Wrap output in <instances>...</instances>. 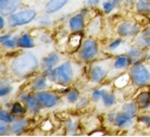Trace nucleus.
<instances>
[{"label": "nucleus", "mask_w": 150, "mask_h": 137, "mask_svg": "<svg viewBox=\"0 0 150 137\" xmlns=\"http://www.w3.org/2000/svg\"><path fill=\"white\" fill-rule=\"evenodd\" d=\"M38 67L39 62L37 58L30 52H24L14 58V60L12 61L11 72L18 78H23L33 74Z\"/></svg>", "instance_id": "f257e3e1"}, {"label": "nucleus", "mask_w": 150, "mask_h": 137, "mask_svg": "<svg viewBox=\"0 0 150 137\" xmlns=\"http://www.w3.org/2000/svg\"><path fill=\"white\" fill-rule=\"evenodd\" d=\"M46 76L52 83L62 86L69 85L74 78V67L70 61L61 63L52 70L46 71Z\"/></svg>", "instance_id": "f03ea898"}, {"label": "nucleus", "mask_w": 150, "mask_h": 137, "mask_svg": "<svg viewBox=\"0 0 150 137\" xmlns=\"http://www.w3.org/2000/svg\"><path fill=\"white\" fill-rule=\"evenodd\" d=\"M37 16V12L34 9H24L21 11L14 12L8 18V23L10 27H18V26L26 25L33 22Z\"/></svg>", "instance_id": "7ed1b4c3"}, {"label": "nucleus", "mask_w": 150, "mask_h": 137, "mask_svg": "<svg viewBox=\"0 0 150 137\" xmlns=\"http://www.w3.org/2000/svg\"><path fill=\"white\" fill-rule=\"evenodd\" d=\"M129 75L134 85L138 87L146 86L150 83V72L146 65H144L143 62L133 64L129 70Z\"/></svg>", "instance_id": "20e7f679"}, {"label": "nucleus", "mask_w": 150, "mask_h": 137, "mask_svg": "<svg viewBox=\"0 0 150 137\" xmlns=\"http://www.w3.org/2000/svg\"><path fill=\"white\" fill-rule=\"evenodd\" d=\"M98 44L94 38H87L83 41L81 47L79 48L77 57L81 61L84 62H89L94 60L98 55Z\"/></svg>", "instance_id": "39448f33"}, {"label": "nucleus", "mask_w": 150, "mask_h": 137, "mask_svg": "<svg viewBox=\"0 0 150 137\" xmlns=\"http://www.w3.org/2000/svg\"><path fill=\"white\" fill-rule=\"evenodd\" d=\"M34 97L35 99L37 100L38 104L41 108H46V109L53 108L54 106L59 104V101H60V97L56 95L54 93H51V92L40 90V92L35 93Z\"/></svg>", "instance_id": "423d86ee"}, {"label": "nucleus", "mask_w": 150, "mask_h": 137, "mask_svg": "<svg viewBox=\"0 0 150 137\" xmlns=\"http://www.w3.org/2000/svg\"><path fill=\"white\" fill-rule=\"evenodd\" d=\"M116 32L121 37H136L138 34H140L142 30L140 26L136 23L132 22H122L116 27Z\"/></svg>", "instance_id": "0eeeda50"}, {"label": "nucleus", "mask_w": 150, "mask_h": 137, "mask_svg": "<svg viewBox=\"0 0 150 137\" xmlns=\"http://www.w3.org/2000/svg\"><path fill=\"white\" fill-rule=\"evenodd\" d=\"M21 6V0H0L1 15H11Z\"/></svg>", "instance_id": "6e6552de"}, {"label": "nucleus", "mask_w": 150, "mask_h": 137, "mask_svg": "<svg viewBox=\"0 0 150 137\" xmlns=\"http://www.w3.org/2000/svg\"><path fill=\"white\" fill-rule=\"evenodd\" d=\"M107 73H108L107 67H103L101 64H95L90 67L89 77L94 83H100L105 78Z\"/></svg>", "instance_id": "1a4fd4ad"}, {"label": "nucleus", "mask_w": 150, "mask_h": 137, "mask_svg": "<svg viewBox=\"0 0 150 137\" xmlns=\"http://www.w3.org/2000/svg\"><path fill=\"white\" fill-rule=\"evenodd\" d=\"M131 60L132 65L133 64H137V63H142L144 60H146V52H145V48H142L140 46H135V47H132L128 52L126 53Z\"/></svg>", "instance_id": "9d476101"}, {"label": "nucleus", "mask_w": 150, "mask_h": 137, "mask_svg": "<svg viewBox=\"0 0 150 137\" xmlns=\"http://www.w3.org/2000/svg\"><path fill=\"white\" fill-rule=\"evenodd\" d=\"M69 27L72 31V33L83 32V30L85 28V14L81 12L79 14H75L72 18H70Z\"/></svg>", "instance_id": "9b49d317"}, {"label": "nucleus", "mask_w": 150, "mask_h": 137, "mask_svg": "<svg viewBox=\"0 0 150 137\" xmlns=\"http://www.w3.org/2000/svg\"><path fill=\"white\" fill-rule=\"evenodd\" d=\"M60 61V56H59V53H57V52H51V53H49L48 56L45 57L42 61H41L40 65H41V69L45 71H49V70H52L53 67H57V64L59 63Z\"/></svg>", "instance_id": "f8f14e48"}, {"label": "nucleus", "mask_w": 150, "mask_h": 137, "mask_svg": "<svg viewBox=\"0 0 150 137\" xmlns=\"http://www.w3.org/2000/svg\"><path fill=\"white\" fill-rule=\"evenodd\" d=\"M20 99L22 100L23 102H25L27 109H28L30 112H33V113H39L41 107L38 104L37 100L35 99L34 96H32L30 94L25 93V94H22V95L20 96Z\"/></svg>", "instance_id": "ddd939ff"}, {"label": "nucleus", "mask_w": 150, "mask_h": 137, "mask_svg": "<svg viewBox=\"0 0 150 137\" xmlns=\"http://www.w3.org/2000/svg\"><path fill=\"white\" fill-rule=\"evenodd\" d=\"M133 120H134V115L129 114L127 112H119V113H116V116H115V120H114V125L116 127H126V126H129L133 122Z\"/></svg>", "instance_id": "4468645a"}, {"label": "nucleus", "mask_w": 150, "mask_h": 137, "mask_svg": "<svg viewBox=\"0 0 150 137\" xmlns=\"http://www.w3.org/2000/svg\"><path fill=\"white\" fill-rule=\"evenodd\" d=\"M70 0H49L45 6V11L48 14H52L56 12L60 11L62 8H64Z\"/></svg>", "instance_id": "2eb2a0df"}, {"label": "nucleus", "mask_w": 150, "mask_h": 137, "mask_svg": "<svg viewBox=\"0 0 150 137\" xmlns=\"http://www.w3.org/2000/svg\"><path fill=\"white\" fill-rule=\"evenodd\" d=\"M35 43L33 37L30 34L24 33L21 36H19V41H18V47L21 49H30L34 48Z\"/></svg>", "instance_id": "dca6fc26"}, {"label": "nucleus", "mask_w": 150, "mask_h": 137, "mask_svg": "<svg viewBox=\"0 0 150 137\" xmlns=\"http://www.w3.org/2000/svg\"><path fill=\"white\" fill-rule=\"evenodd\" d=\"M27 127V120L25 119H20V120H16L13 123H11V126H10V130H11V133L14 134V135H21L25 132Z\"/></svg>", "instance_id": "f3484780"}, {"label": "nucleus", "mask_w": 150, "mask_h": 137, "mask_svg": "<svg viewBox=\"0 0 150 137\" xmlns=\"http://www.w3.org/2000/svg\"><path fill=\"white\" fill-rule=\"evenodd\" d=\"M47 80H48V77L46 75H39V76H37L34 81L32 82V85H30L32 90L35 92V93L40 92V90H45L47 88Z\"/></svg>", "instance_id": "a211bd4d"}, {"label": "nucleus", "mask_w": 150, "mask_h": 137, "mask_svg": "<svg viewBox=\"0 0 150 137\" xmlns=\"http://www.w3.org/2000/svg\"><path fill=\"white\" fill-rule=\"evenodd\" d=\"M129 65H132V63L127 55H121L116 57V59L113 62V67L115 70H124V69H127Z\"/></svg>", "instance_id": "6ab92c4d"}, {"label": "nucleus", "mask_w": 150, "mask_h": 137, "mask_svg": "<svg viewBox=\"0 0 150 137\" xmlns=\"http://www.w3.org/2000/svg\"><path fill=\"white\" fill-rule=\"evenodd\" d=\"M135 8L138 14L150 16V0H137Z\"/></svg>", "instance_id": "aec40b11"}, {"label": "nucleus", "mask_w": 150, "mask_h": 137, "mask_svg": "<svg viewBox=\"0 0 150 137\" xmlns=\"http://www.w3.org/2000/svg\"><path fill=\"white\" fill-rule=\"evenodd\" d=\"M136 104L140 109H148L150 107V92H143L136 97Z\"/></svg>", "instance_id": "412c9836"}, {"label": "nucleus", "mask_w": 150, "mask_h": 137, "mask_svg": "<svg viewBox=\"0 0 150 137\" xmlns=\"http://www.w3.org/2000/svg\"><path fill=\"white\" fill-rule=\"evenodd\" d=\"M131 81H132V78H131L129 73H123V74L119 75V76L115 78L114 86L119 89H123L128 85V83Z\"/></svg>", "instance_id": "4be33fe9"}, {"label": "nucleus", "mask_w": 150, "mask_h": 137, "mask_svg": "<svg viewBox=\"0 0 150 137\" xmlns=\"http://www.w3.org/2000/svg\"><path fill=\"white\" fill-rule=\"evenodd\" d=\"M102 102H103V106L105 108H110L114 106L116 102V98L114 96V94H112L109 90H103V94H102Z\"/></svg>", "instance_id": "5701e85b"}, {"label": "nucleus", "mask_w": 150, "mask_h": 137, "mask_svg": "<svg viewBox=\"0 0 150 137\" xmlns=\"http://www.w3.org/2000/svg\"><path fill=\"white\" fill-rule=\"evenodd\" d=\"M82 37H83L82 32L73 33L71 36L69 37V45H70L73 49L79 48V47H81V45H82Z\"/></svg>", "instance_id": "b1692460"}, {"label": "nucleus", "mask_w": 150, "mask_h": 137, "mask_svg": "<svg viewBox=\"0 0 150 137\" xmlns=\"http://www.w3.org/2000/svg\"><path fill=\"white\" fill-rule=\"evenodd\" d=\"M100 28H101V19L100 18H96L93 21H90L89 25H88V33L90 35H95L100 32Z\"/></svg>", "instance_id": "393cba45"}, {"label": "nucleus", "mask_w": 150, "mask_h": 137, "mask_svg": "<svg viewBox=\"0 0 150 137\" xmlns=\"http://www.w3.org/2000/svg\"><path fill=\"white\" fill-rule=\"evenodd\" d=\"M121 2H122V0H105L102 4V8H103L105 13H107V14L111 13Z\"/></svg>", "instance_id": "a878e982"}, {"label": "nucleus", "mask_w": 150, "mask_h": 137, "mask_svg": "<svg viewBox=\"0 0 150 137\" xmlns=\"http://www.w3.org/2000/svg\"><path fill=\"white\" fill-rule=\"evenodd\" d=\"M26 110H27L26 106H24L20 101H15L11 106V113L13 115H22L26 112Z\"/></svg>", "instance_id": "bb28decb"}, {"label": "nucleus", "mask_w": 150, "mask_h": 137, "mask_svg": "<svg viewBox=\"0 0 150 137\" xmlns=\"http://www.w3.org/2000/svg\"><path fill=\"white\" fill-rule=\"evenodd\" d=\"M138 104H135V102H126V104H124L122 106V111L127 112V113L134 115V116L138 113Z\"/></svg>", "instance_id": "cd10ccee"}, {"label": "nucleus", "mask_w": 150, "mask_h": 137, "mask_svg": "<svg viewBox=\"0 0 150 137\" xmlns=\"http://www.w3.org/2000/svg\"><path fill=\"white\" fill-rule=\"evenodd\" d=\"M0 121L7 123V124H11V123L14 122V118H13V114L11 112H8L7 110L1 109L0 110Z\"/></svg>", "instance_id": "c85d7f7f"}, {"label": "nucleus", "mask_w": 150, "mask_h": 137, "mask_svg": "<svg viewBox=\"0 0 150 137\" xmlns=\"http://www.w3.org/2000/svg\"><path fill=\"white\" fill-rule=\"evenodd\" d=\"M67 100H68L70 104H75V102H77L79 99V93L77 89H70L68 93H67V96H65Z\"/></svg>", "instance_id": "c756f323"}, {"label": "nucleus", "mask_w": 150, "mask_h": 137, "mask_svg": "<svg viewBox=\"0 0 150 137\" xmlns=\"http://www.w3.org/2000/svg\"><path fill=\"white\" fill-rule=\"evenodd\" d=\"M18 41H19V37H11L9 38L7 41H4V44H1L4 46V48L6 49H14L15 47H18Z\"/></svg>", "instance_id": "7c9ffc66"}, {"label": "nucleus", "mask_w": 150, "mask_h": 137, "mask_svg": "<svg viewBox=\"0 0 150 137\" xmlns=\"http://www.w3.org/2000/svg\"><path fill=\"white\" fill-rule=\"evenodd\" d=\"M137 45L140 46L142 48H149L150 47V36H143L140 35L137 40H136Z\"/></svg>", "instance_id": "2f4dec72"}, {"label": "nucleus", "mask_w": 150, "mask_h": 137, "mask_svg": "<svg viewBox=\"0 0 150 137\" xmlns=\"http://www.w3.org/2000/svg\"><path fill=\"white\" fill-rule=\"evenodd\" d=\"M12 90V87L9 84H6V83H4V81H2V83H1V87H0V97L1 98H4V97H6L7 95H9V94L11 93Z\"/></svg>", "instance_id": "473e14b6"}, {"label": "nucleus", "mask_w": 150, "mask_h": 137, "mask_svg": "<svg viewBox=\"0 0 150 137\" xmlns=\"http://www.w3.org/2000/svg\"><path fill=\"white\" fill-rule=\"evenodd\" d=\"M102 94H103V89H95L94 92L91 93V99H93V101L97 102L99 100H101Z\"/></svg>", "instance_id": "72a5a7b5"}, {"label": "nucleus", "mask_w": 150, "mask_h": 137, "mask_svg": "<svg viewBox=\"0 0 150 137\" xmlns=\"http://www.w3.org/2000/svg\"><path fill=\"white\" fill-rule=\"evenodd\" d=\"M53 127V124L51 123V121L50 120H46V121H44V122L40 124V128L44 132H49V131H51Z\"/></svg>", "instance_id": "f704fd0d"}, {"label": "nucleus", "mask_w": 150, "mask_h": 137, "mask_svg": "<svg viewBox=\"0 0 150 137\" xmlns=\"http://www.w3.org/2000/svg\"><path fill=\"white\" fill-rule=\"evenodd\" d=\"M65 128H67L70 133H73L75 131V128H76V122H74L71 119L67 120V122H65Z\"/></svg>", "instance_id": "c9c22d12"}, {"label": "nucleus", "mask_w": 150, "mask_h": 137, "mask_svg": "<svg viewBox=\"0 0 150 137\" xmlns=\"http://www.w3.org/2000/svg\"><path fill=\"white\" fill-rule=\"evenodd\" d=\"M9 132H11V130H10V127H8L7 123L1 122V125H0V135L1 136H6V135L9 134Z\"/></svg>", "instance_id": "e433bc0d"}, {"label": "nucleus", "mask_w": 150, "mask_h": 137, "mask_svg": "<svg viewBox=\"0 0 150 137\" xmlns=\"http://www.w3.org/2000/svg\"><path fill=\"white\" fill-rule=\"evenodd\" d=\"M138 122L143 123L145 126H150V115H140L138 116Z\"/></svg>", "instance_id": "4c0bfd02"}, {"label": "nucleus", "mask_w": 150, "mask_h": 137, "mask_svg": "<svg viewBox=\"0 0 150 137\" xmlns=\"http://www.w3.org/2000/svg\"><path fill=\"white\" fill-rule=\"evenodd\" d=\"M47 14H48V13H47ZM47 14L42 15L40 18V20H39V24H40V25L46 26V25H49V24L51 23V20H50V18H49Z\"/></svg>", "instance_id": "58836bf2"}, {"label": "nucleus", "mask_w": 150, "mask_h": 137, "mask_svg": "<svg viewBox=\"0 0 150 137\" xmlns=\"http://www.w3.org/2000/svg\"><path fill=\"white\" fill-rule=\"evenodd\" d=\"M122 44V39H115L114 41H112L111 44L109 45V49L110 50H115L116 48H119L120 47V45Z\"/></svg>", "instance_id": "ea45409f"}, {"label": "nucleus", "mask_w": 150, "mask_h": 137, "mask_svg": "<svg viewBox=\"0 0 150 137\" xmlns=\"http://www.w3.org/2000/svg\"><path fill=\"white\" fill-rule=\"evenodd\" d=\"M86 4L88 8H95L100 4V0H87Z\"/></svg>", "instance_id": "a19ab883"}, {"label": "nucleus", "mask_w": 150, "mask_h": 137, "mask_svg": "<svg viewBox=\"0 0 150 137\" xmlns=\"http://www.w3.org/2000/svg\"><path fill=\"white\" fill-rule=\"evenodd\" d=\"M115 116H116V113L115 112H110L107 114V119H108V121L111 123H114V120H115Z\"/></svg>", "instance_id": "79ce46f5"}, {"label": "nucleus", "mask_w": 150, "mask_h": 137, "mask_svg": "<svg viewBox=\"0 0 150 137\" xmlns=\"http://www.w3.org/2000/svg\"><path fill=\"white\" fill-rule=\"evenodd\" d=\"M9 38H11V35H10V34H4V35H1V37H0V43H1V44H4V41H7Z\"/></svg>", "instance_id": "37998d69"}, {"label": "nucleus", "mask_w": 150, "mask_h": 137, "mask_svg": "<svg viewBox=\"0 0 150 137\" xmlns=\"http://www.w3.org/2000/svg\"><path fill=\"white\" fill-rule=\"evenodd\" d=\"M79 104H77V108H81V107H84V106H86L87 104V99L86 98H81L79 99Z\"/></svg>", "instance_id": "c03bdc74"}, {"label": "nucleus", "mask_w": 150, "mask_h": 137, "mask_svg": "<svg viewBox=\"0 0 150 137\" xmlns=\"http://www.w3.org/2000/svg\"><path fill=\"white\" fill-rule=\"evenodd\" d=\"M140 35L143 36H150V27H146L140 32Z\"/></svg>", "instance_id": "a18cd8bd"}, {"label": "nucleus", "mask_w": 150, "mask_h": 137, "mask_svg": "<svg viewBox=\"0 0 150 137\" xmlns=\"http://www.w3.org/2000/svg\"><path fill=\"white\" fill-rule=\"evenodd\" d=\"M4 24H6V20H4V15H1V16H0V30H4Z\"/></svg>", "instance_id": "49530a36"}, {"label": "nucleus", "mask_w": 150, "mask_h": 137, "mask_svg": "<svg viewBox=\"0 0 150 137\" xmlns=\"http://www.w3.org/2000/svg\"><path fill=\"white\" fill-rule=\"evenodd\" d=\"M89 135L90 136H97V135L102 136V135H103V132H101V131H94V132H90Z\"/></svg>", "instance_id": "de8ad7c7"}, {"label": "nucleus", "mask_w": 150, "mask_h": 137, "mask_svg": "<svg viewBox=\"0 0 150 137\" xmlns=\"http://www.w3.org/2000/svg\"><path fill=\"white\" fill-rule=\"evenodd\" d=\"M49 38H50V36H49V35H47V34H45V35H42V36L40 37V40L44 41V43H47V41L50 40Z\"/></svg>", "instance_id": "09e8293b"}, {"label": "nucleus", "mask_w": 150, "mask_h": 137, "mask_svg": "<svg viewBox=\"0 0 150 137\" xmlns=\"http://www.w3.org/2000/svg\"><path fill=\"white\" fill-rule=\"evenodd\" d=\"M146 61L150 64V51L146 55Z\"/></svg>", "instance_id": "8fccbe9b"}]
</instances>
